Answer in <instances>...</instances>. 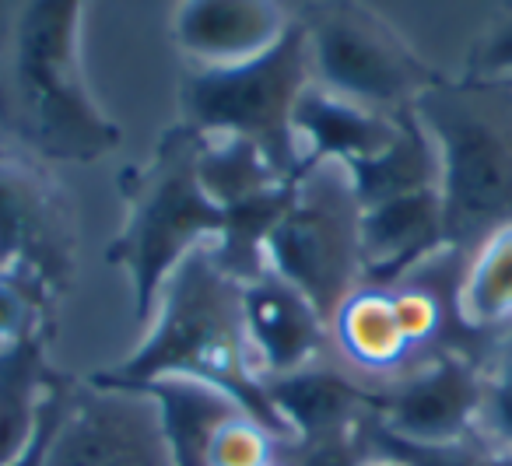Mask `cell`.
Segmentation results:
<instances>
[{
	"label": "cell",
	"mask_w": 512,
	"mask_h": 466,
	"mask_svg": "<svg viewBox=\"0 0 512 466\" xmlns=\"http://www.w3.org/2000/svg\"><path fill=\"white\" fill-rule=\"evenodd\" d=\"M81 0H0V127L39 162L92 165L120 148L81 64Z\"/></svg>",
	"instance_id": "6da1fadb"
},
{
	"label": "cell",
	"mask_w": 512,
	"mask_h": 466,
	"mask_svg": "<svg viewBox=\"0 0 512 466\" xmlns=\"http://www.w3.org/2000/svg\"><path fill=\"white\" fill-rule=\"evenodd\" d=\"M88 379L116 389H141L158 379L207 382L232 396L281 445L295 442L267 400L264 375L249 347L242 284L221 274L207 249H197L165 281L148 333L134 347V354Z\"/></svg>",
	"instance_id": "7a4b0ae2"
},
{
	"label": "cell",
	"mask_w": 512,
	"mask_h": 466,
	"mask_svg": "<svg viewBox=\"0 0 512 466\" xmlns=\"http://www.w3.org/2000/svg\"><path fill=\"white\" fill-rule=\"evenodd\" d=\"M414 116L439 155L446 246L470 256L512 225V88L442 78L414 102Z\"/></svg>",
	"instance_id": "3957f363"
},
{
	"label": "cell",
	"mask_w": 512,
	"mask_h": 466,
	"mask_svg": "<svg viewBox=\"0 0 512 466\" xmlns=\"http://www.w3.org/2000/svg\"><path fill=\"white\" fill-rule=\"evenodd\" d=\"M204 141L207 137L190 123L169 127L158 137L155 155L141 169L120 176L127 218L106 249V263L127 274L134 316L144 326L155 316L158 295L179 263L214 246L225 232V211L207 197L197 176Z\"/></svg>",
	"instance_id": "277c9868"
},
{
	"label": "cell",
	"mask_w": 512,
	"mask_h": 466,
	"mask_svg": "<svg viewBox=\"0 0 512 466\" xmlns=\"http://www.w3.org/2000/svg\"><path fill=\"white\" fill-rule=\"evenodd\" d=\"M313 85L309 39L295 15L292 29L260 57L232 67H193L183 81V123L204 137H242L281 179L302 172L292 113Z\"/></svg>",
	"instance_id": "5b68a950"
},
{
	"label": "cell",
	"mask_w": 512,
	"mask_h": 466,
	"mask_svg": "<svg viewBox=\"0 0 512 466\" xmlns=\"http://www.w3.org/2000/svg\"><path fill=\"white\" fill-rule=\"evenodd\" d=\"M267 270L295 288L327 323L362 288V200L344 165H309L267 239Z\"/></svg>",
	"instance_id": "8992f818"
},
{
	"label": "cell",
	"mask_w": 512,
	"mask_h": 466,
	"mask_svg": "<svg viewBox=\"0 0 512 466\" xmlns=\"http://www.w3.org/2000/svg\"><path fill=\"white\" fill-rule=\"evenodd\" d=\"M299 22L309 39L313 81L337 99L400 116L442 81L390 22L362 4H320L302 11Z\"/></svg>",
	"instance_id": "52a82bcc"
},
{
	"label": "cell",
	"mask_w": 512,
	"mask_h": 466,
	"mask_svg": "<svg viewBox=\"0 0 512 466\" xmlns=\"http://www.w3.org/2000/svg\"><path fill=\"white\" fill-rule=\"evenodd\" d=\"M78 214L46 162L0 148V274L29 281L57 305L78 270Z\"/></svg>",
	"instance_id": "ba28073f"
},
{
	"label": "cell",
	"mask_w": 512,
	"mask_h": 466,
	"mask_svg": "<svg viewBox=\"0 0 512 466\" xmlns=\"http://www.w3.org/2000/svg\"><path fill=\"white\" fill-rule=\"evenodd\" d=\"M46 466H172L158 403L141 389L71 379Z\"/></svg>",
	"instance_id": "9c48e42d"
},
{
	"label": "cell",
	"mask_w": 512,
	"mask_h": 466,
	"mask_svg": "<svg viewBox=\"0 0 512 466\" xmlns=\"http://www.w3.org/2000/svg\"><path fill=\"white\" fill-rule=\"evenodd\" d=\"M488 375L463 351H439L414 372L379 386L372 421L414 445H467L481 428Z\"/></svg>",
	"instance_id": "30bf717a"
},
{
	"label": "cell",
	"mask_w": 512,
	"mask_h": 466,
	"mask_svg": "<svg viewBox=\"0 0 512 466\" xmlns=\"http://www.w3.org/2000/svg\"><path fill=\"white\" fill-rule=\"evenodd\" d=\"M442 253L449 246L439 190L362 207V288H397Z\"/></svg>",
	"instance_id": "8fae6325"
},
{
	"label": "cell",
	"mask_w": 512,
	"mask_h": 466,
	"mask_svg": "<svg viewBox=\"0 0 512 466\" xmlns=\"http://www.w3.org/2000/svg\"><path fill=\"white\" fill-rule=\"evenodd\" d=\"M292 22L267 0H190L179 4L172 36L197 67H232L278 46Z\"/></svg>",
	"instance_id": "7c38bea8"
},
{
	"label": "cell",
	"mask_w": 512,
	"mask_h": 466,
	"mask_svg": "<svg viewBox=\"0 0 512 466\" xmlns=\"http://www.w3.org/2000/svg\"><path fill=\"white\" fill-rule=\"evenodd\" d=\"M242 316L253 358L264 379L316 365L327 347L330 323L281 277L267 274L242 288Z\"/></svg>",
	"instance_id": "4fadbf2b"
},
{
	"label": "cell",
	"mask_w": 512,
	"mask_h": 466,
	"mask_svg": "<svg viewBox=\"0 0 512 466\" xmlns=\"http://www.w3.org/2000/svg\"><path fill=\"white\" fill-rule=\"evenodd\" d=\"M264 386L267 400L295 442H316V438L355 431L379 407V386L358 382L323 365L264 379Z\"/></svg>",
	"instance_id": "5bb4252c"
},
{
	"label": "cell",
	"mask_w": 512,
	"mask_h": 466,
	"mask_svg": "<svg viewBox=\"0 0 512 466\" xmlns=\"http://www.w3.org/2000/svg\"><path fill=\"white\" fill-rule=\"evenodd\" d=\"M292 134L299 144L302 169L323 162L351 165L383 155L397 141L400 116H383L348 99H337L334 92L313 81L292 113Z\"/></svg>",
	"instance_id": "9a60e30c"
},
{
	"label": "cell",
	"mask_w": 512,
	"mask_h": 466,
	"mask_svg": "<svg viewBox=\"0 0 512 466\" xmlns=\"http://www.w3.org/2000/svg\"><path fill=\"white\" fill-rule=\"evenodd\" d=\"M141 393L158 403L172 466H211L218 435L246 414L228 393L197 379H158Z\"/></svg>",
	"instance_id": "2e32d148"
},
{
	"label": "cell",
	"mask_w": 512,
	"mask_h": 466,
	"mask_svg": "<svg viewBox=\"0 0 512 466\" xmlns=\"http://www.w3.org/2000/svg\"><path fill=\"white\" fill-rule=\"evenodd\" d=\"M351 176L362 207L383 204L407 193L439 190V155H435L432 137L425 134L414 109L400 113V134L383 155L365 158V162L344 165Z\"/></svg>",
	"instance_id": "e0dca14e"
},
{
	"label": "cell",
	"mask_w": 512,
	"mask_h": 466,
	"mask_svg": "<svg viewBox=\"0 0 512 466\" xmlns=\"http://www.w3.org/2000/svg\"><path fill=\"white\" fill-rule=\"evenodd\" d=\"M50 330L0 347V466H11L36 435L39 400L53 368L46 365Z\"/></svg>",
	"instance_id": "ac0fdd59"
},
{
	"label": "cell",
	"mask_w": 512,
	"mask_h": 466,
	"mask_svg": "<svg viewBox=\"0 0 512 466\" xmlns=\"http://www.w3.org/2000/svg\"><path fill=\"white\" fill-rule=\"evenodd\" d=\"M330 333H334L344 358L365 372H393L414 351L400 330L390 288H358L337 309Z\"/></svg>",
	"instance_id": "d6986e66"
},
{
	"label": "cell",
	"mask_w": 512,
	"mask_h": 466,
	"mask_svg": "<svg viewBox=\"0 0 512 466\" xmlns=\"http://www.w3.org/2000/svg\"><path fill=\"white\" fill-rule=\"evenodd\" d=\"M453 312L474 333L512 326V225L498 228L467 256Z\"/></svg>",
	"instance_id": "ffe728a7"
},
{
	"label": "cell",
	"mask_w": 512,
	"mask_h": 466,
	"mask_svg": "<svg viewBox=\"0 0 512 466\" xmlns=\"http://www.w3.org/2000/svg\"><path fill=\"white\" fill-rule=\"evenodd\" d=\"M197 176L204 193L225 211L232 204L256 197V193L271 190V186L285 183L278 172L271 169L260 148H253L242 137H207L204 151H200Z\"/></svg>",
	"instance_id": "44dd1931"
},
{
	"label": "cell",
	"mask_w": 512,
	"mask_h": 466,
	"mask_svg": "<svg viewBox=\"0 0 512 466\" xmlns=\"http://www.w3.org/2000/svg\"><path fill=\"white\" fill-rule=\"evenodd\" d=\"M39 330H53V309L29 281L0 274V347L18 344Z\"/></svg>",
	"instance_id": "7402d4cb"
},
{
	"label": "cell",
	"mask_w": 512,
	"mask_h": 466,
	"mask_svg": "<svg viewBox=\"0 0 512 466\" xmlns=\"http://www.w3.org/2000/svg\"><path fill=\"white\" fill-rule=\"evenodd\" d=\"M278 438L256 424L249 414L235 417L214 442L211 466H274L278 463Z\"/></svg>",
	"instance_id": "603a6c76"
},
{
	"label": "cell",
	"mask_w": 512,
	"mask_h": 466,
	"mask_svg": "<svg viewBox=\"0 0 512 466\" xmlns=\"http://www.w3.org/2000/svg\"><path fill=\"white\" fill-rule=\"evenodd\" d=\"M393 291V309H397L400 330H404L407 344L414 351L428 347L442 330V319H446V309H442V298L428 288H418V284H397Z\"/></svg>",
	"instance_id": "cb8c5ba5"
},
{
	"label": "cell",
	"mask_w": 512,
	"mask_h": 466,
	"mask_svg": "<svg viewBox=\"0 0 512 466\" xmlns=\"http://www.w3.org/2000/svg\"><path fill=\"white\" fill-rule=\"evenodd\" d=\"M365 459H369V445L358 428L316 438V442L278 445V466H365Z\"/></svg>",
	"instance_id": "d4e9b609"
},
{
	"label": "cell",
	"mask_w": 512,
	"mask_h": 466,
	"mask_svg": "<svg viewBox=\"0 0 512 466\" xmlns=\"http://www.w3.org/2000/svg\"><path fill=\"white\" fill-rule=\"evenodd\" d=\"M67 393H71V375L50 372V379H46V393H43V400H39L36 435H32V442L25 445V452L11 466H46L53 435H57L60 417H64V407H67Z\"/></svg>",
	"instance_id": "484cf974"
},
{
	"label": "cell",
	"mask_w": 512,
	"mask_h": 466,
	"mask_svg": "<svg viewBox=\"0 0 512 466\" xmlns=\"http://www.w3.org/2000/svg\"><path fill=\"white\" fill-rule=\"evenodd\" d=\"M481 428L495 435V445L512 449V354L488 375V400H484Z\"/></svg>",
	"instance_id": "4316f807"
},
{
	"label": "cell",
	"mask_w": 512,
	"mask_h": 466,
	"mask_svg": "<svg viewBox=\"0 0 512 466\" xmlns=\"http://www.w3.org/2000/svg\"><path fill=\"white\" fill-rule=\"evenodd\" d=\"M470 81H512V22L484 36L470 53Z\"/></svg>",
	"instance_id": "83f0119b"
},
{
	"label": "cell",
	"mask_w": 512,
	"mask_h": 466,
	"mask_svg": "<svg viewBox=\"0 0 512 466\" xmlns=\"http://www.w3.org/2000/svg\"><path fill=\"white\" fill-rule=\"evenodd\" d=\"M477 466H512V449H502V445L481 449V463Z\"/></svg>",
	"instance_id": "f1b7e54d"
},
{
	"label": "cell",
	"mask_w": 512,
	"mask_h": 466,
	"mask_svg": "<svg viewBox=\"0 0 512 466\" xmlns=\"http://www.w3.org/2000/svg\"><path fill=\"white\" fill-rule=\"evenodd\" d=\"M365 466H407V463H400V459H393V456H383V452H369Z\"/></svg>",
	"instance_id": "f546056e"
},
{
	"label": "cell",
	"mask_w": 512,
	"mask_h": 466,
	"mask_svg": "<svg viewBox=\"0 0 512 466\" xmlns=\"http://www.w3.org/2000/svg\"><path fill=\"white\" fill-rule=\"evenodd\" d=\"M502 85H509V88H512V81H502Z\"/></svg>",
	"instance_id": "4dcf8cb0"
}]
</instances>
